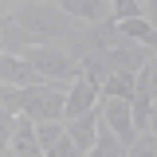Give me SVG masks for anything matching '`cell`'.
Here are the masks:
<instances>
[{"instance_id": "obj_4", "label": "cell", "mask_w": 157, "mask_h": 157, "mask_svg": "<svg viewBox=\"0 0 157 157\" xmlns=\"http://www.w3.org/2000/svg\"><path fill=\"white\" fill-rule=\"evenodd\" d=\"M39 82H47V78L39 75L28 59L0 55V86H24V90H28V86H39Z\"/></svg>"}, {"instance_id": "obj_13", "label": "cell", "mask_w": 157, "mask_h": 157, "mask_svg": "<svg viewBox=\"0 0 157 157\" xmlns=\"http://www.w3.org/2000/svg\"><path fill=\"white\" fill-rule=\"evenodd\" d=\"M130 157H157V134H141L137 145L130 149Z\"/></svg>"}, {"instance_id": "obj_1", "label": "cell", "mask_w": 157, "mask_h": 157, "mask_svg": "<svg viewBox=\"0 0 157 157\" xmlns=\"http://www.w3.org/2000/svg\"><path fill=\"white\" fill-rule=\"evenodd\" d=\"M12 16L39 43H71L78 36V28H82L78 20H71L63 12V4H51V0H20V4H12Z\"/></svg>"}, {"instance_id": "obj_16", "label": "cell", "mask_w": 157, "mask_h": 157, "mask_svg": "<svg viewBox=\"0 0 157 157\" xmlns=\"http://www.w3.org/2000/svg\"><path fill=\"white\" fill-rule=\"evenodd\" d=\"M149 51H153V59H157V32H153V39H149Z\"/></svg>"}, {"instance_id": "obj_9", "label": "cell", "mask_w": 157, "mask_h": 157, "mask_svg": "<svg viewBox=\"0 0 157 157\" xmlns=\"http://www.w3.org/2000/svg\"><path fill=\"white\" fill-rule=\"evenodd\" d=\"M137 90V75H110L102 86V98H122V102H134Z\"/></svg>"}, {"instance_id": "obj_8", "label": "cell", "mask_w": 157, "mask_h": 157, "mask_svg": "<svg viewBox=\"0 0 157 157\" xmlns=\"http://www.w3.org/2000/svg\"><path fill=\"white\" fill-rule=\"evenodd\" d=\"M86 157H130V145H126V141H122V137H118L114 130L102 122V130H98V141H94V149H90Z\"/></svg>"}, {"instance_id": "obj_10", "label": "cell", "mask_w": 157, "mask_h": 157, "mask_svg": "<svg viewBox=\"0 0 157 157\" xmlns=\"http://www.w3.org/2000/svg\"><path fill=\"white\" fill-rule=\"evenodd\" d=\"M59 137H67V122H36V141L43 145V153L55 145Z\"/></svg>"}, {"instance_id": "obj_7", "label": "cell", "mask_w": 157, "mask_h": 157, "mask_svg": "<svg viewBox=\"0 0 157 157\" xmlns=\"http://www.w3.org/2000/svg\"><path fill=\"white\" fill-rule=\"evenodd\" d=\"M98 102H102V90H98L90 78H78V82H71V94H67V122H75V118L90 114Z\"/></svg>"}, {"instance_id": "obj_15", "label": "cell", "mask_w": 157, "mask_h": 157, "mask_svg": "<svg viewBox=\"0 0 157 157\" xmlns=\"http://www.w3.org/2000/svg\"><path fill=\"white\" fill-rule=\"evenodd\" d=\"M145 71H149V82H153V98H157V59L149 63V67H145Z\"/></svg>"}, {"instance_id": "obj_12", "label": "cell", "mask_w": 157, "mask_h": 157, "mask_svg": "<svg viewBox=\"0 0 157 157\" xmlns=\"http://www.w3.org/2000/svg\"><path fill=\"white\" fill-rule=\"evenodd\" d=\"M47 157H86V153L78 149V145H75V141H71V137H59L55 145L47 149Z\"/></svg>"}, {"instance_id": "obj_2", "label": "cell", "mask_w": 157, "mask_h": 157, "mask_svg": "<svg viewBox=\"0 0 157 157\" xmlns=\"http://www.w3.org/2000/svg\"><path fill=\"white\" fill-rule=\"evenodd\" d=\"M32 47H47V43H39L32 32H24V28L16 24V16H12V4H4V8H0V51L24 59Z\"/></svg>"}, {"instance_id": "obj_5", "label": "cell", "mask_w": 157, "mask_h": 157, "mask_svg": "<svg viewBox=\"0 0 157 157\" xmlns=\"http://www.w3.org/2000/svg\"><path fill=\"white\" fill-rule=\"evenodd\" d=\"M59 4H63V12L71 20H78L82 28L114 20V4H110V0H59Z\"/></svg>"}, {"instance_id": "obj_3", "label": "cell", "mask_w": 157, "mask_h": 157, "mask_svg": "<svg viewBox=\"0 0 157 157\" xmlns=\"http://www.w3.org/2000/svg\"><path fill=\"white\" fill-rule=\"evenodd\" d=\"M102 118H106V126H110L130 149L137 145L141 134H137V126H134V106H130V102H122V98H102Z\"/></svg>"}, {"instance_id": "obj_6", "label": "cell", "mask_w": 157, "mask_h": 157, "mask_svg": "<svg viewBox=\"0 0 157 157\" xmlns=\"http://www.w3.org/2000/svg\"><path fill=\"white\" fill-rule=\"evenodd\" d=\"M102 122H106V118H102V102H98L90 114H82V118H75V122H67V137L75 141L82 153H90V149H94V141H98Z\"/></svg>"}, {"instance_id": "obj_14", "label": "cell", "mask_w": 157, "mask_h": 157, "mask_svg": "<svg viewBox=\"0 0 157 157\" xmlns=\"http://www.w3.org/2000/svg\"><path fill=\"white\" fill-rule=\"evenodd\" d=\"M145 20L157 28V0H145Z\"/></svg>"}, {"instance_id": "obj_11", "label": "cell", "mask_w": 157, "mask_h": 157, "mask_svg": "<svg viewBox=\"0 0 157 157\" xmlns=\"http://www.w3.org/2000/svg\"><path fill=\"white\" fill-rule=\"evenodd\" d=\"M141 16H145V0H114V24H130Z\"/></svg>"}]
</instances>
